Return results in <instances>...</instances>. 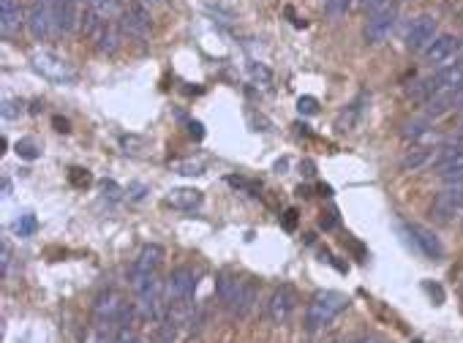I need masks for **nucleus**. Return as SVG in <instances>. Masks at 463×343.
<instances>
[{
    "label": "nucleus",
    "instance_id": "obj_10",
    "mask_svg": "<svg viewBox=\"0 0 463 343\" xmlns=\"http://www.w3.org/2000/svg\"><path fill=\"white\" fill-rule=\"evenodd\" d=\"M436 41V20L431 14H422L406 30V46L412 52H425L428 46Z\"/></svg>",
    "mask_w": 463,
    "mask_h": 343
},
{
    "label": "nucleus",
    "instance_id": "obj_12",
    "mask_svg": "<svg viewBox=\"0 0 463 343\" xmlns=\"http://www.w3.org/2000/svg\"><path fill=\"white\" fill-rule=\"evenodd\" d=\"M27 30L36 41H46L55 30V20H52V3H36L30 6V17H27Z\"/></svg>",
    "mask_w": 463,
    "mask_h": 343
},
{
    "label": "nucleus",
    "instance_id": "obj_17",
    "mask_svg": "<svg viewBox=\"0 0 463 343\" xmlns=\"http://www.w3.org/2000/svg\"><path fill=\"white\" fill-rule=\"evenodd\" d=\"M167 202L175 210H197V207H202L204 196H202L199 188H172L167 194Z\"/></svg>",
    "mask_w": 463,
    "mask_h": 343
},
{
    "label": "nucleus",
    "instance_id": "obj_45",
    "mask_svg": "<svg viewBox=\"0 0 463 343\" xmlns=\"http://www.w3.org/2000/svg\"><path fill=\"white\" fill-rule=\"evenodd\" d=\"M139 3H145V6H164L167 0H139Z\"/></svg>",
    "mask_w": 463,
    "mask_h": 343
},
{
    "label": "nucleus",
    "instance_id": "obj_46",
    "mask_svg": "<svg viewBox=\"0 0 463 343\" xmlns=\"http://www.w3.org/2000/svg\"><path fill=\"white\" fill-rule=\"evenodd\" d=\"M357 343H382L379 338H374V335H365V338H360Z\"/></svg>",
    "mask_w": 463,
    "mask_h": 343
},
{
    "label": "nucleus",
    "instance_id": "obj_50",
    "mask_svg": "<svg viewBox=\"0 0 463 343\" xmlns=\"http://www.w3.org/2000/svg\"><path fill=\"white\" fill-rule=\"evenodd\" d=\"M458 137H461V139H463V128H461V134H458Z\"/></svg>",
    "mask_w": 463,
    "mask_h": 343
},
{
    "label": "nucleus",
    "instance_id": "obj_16",
    "mask_svg": "<svg viewBox=\"0 0 463 343\" xmlns=\"http://www.w3.org/2000/svg\"><path fill=\"white\" fill-rule=\"evenodd\" d=\"M412 231V237H415V246L419 248L422 256H428V259H433V262H439L441 256H444V248H441L439 237L431 231L428 227H419V224H412L409 227Z\"/></svg>",
    "mask_w": 463,
    "mask_h": 343
},
{
    "label": "nucleus",
    "instance_id": "obj_36",
    "mask_svg": "<svg viewBox=\"0 0 463 343\" xmlns=\"http://www.w3.org/2000/svg\"><path fill=\"white\" fill-rule=\"evenodd\" d=\"M294 227H297V210H287V213H284V229H287V231H294Z\"/></svg>",
    "mask_w": 463,
    "mask_h": 343
},
{
    "label": "nucleus",
    "instance_id": "obj_4",
    "mask_svg": "<svg viewBox=\"0 0 463 343\" xmlns=\"http://www.w3.org/2000/svg\"><path fill=\"white\" fill-rule=\"evenodd\" d=\"M136 289V297H139V311L148 316V319H164V292H167V286H164V281L158 278V273L150 275V278H145L139 286H133Z\"/></svg>",
    "mask_w": 463,
    "mask_h": 343
},
{
    "label": "nucleus",
    "instance_id": "obj_27",
    "mask_svg": "<svg viewBox=\"0 0 463 343\" xmlns=\"http://www.w3.org/2000/svg\"><path fill=\"white\" fill-rule=\"evenodd\" d=\"M68 183L74 188H88L93 183V175L88 169H82V166H74V169H68Z\"/></svg>",
    "mask_w": 463,
    "mask_h": 343
},
{
    "label": "nucleus",
    "instance_id": "obj_24",
    "mask_svg": "<svg viewBox=\"0 0 463 343\" xmlns=\"http://www.w3.org/2000/svg\"><path fill=\"white\" fill-rule=\"evenodd\" d=\"M436 175L450 185L463 183V161L461 163H447V166H436Z\"/></svg>",
    "mask_w": 463,
    "mask_h": 343
},
{
    "label": "nucleus",
    "instance_id": "obj_37",
    "mask_svg": "<svg viewBox=\"0 0 463 343\" xmlns=\"http://www.w3.org/2000/svg\"><path fill=\"white\" fill-rule=\"evenodd\" d=\"M52 126H55V131H60V134H68V131H71V128H68V120L66 117H60V114L52 117Z\"/></svg>",
    "mask_w": 463,
    "mask_h": 343
},
{
    "label": "nucleus",
    "instance_id": "obj_13",
    "mask_svg": "<svg viewBox=\"0 0 463 343\" xmlns=\"http://www.w3.org/2000/svg\"><path fill=\"white\" fill-rule=\"evenodd\" d=\"M461 52V39L455 36H436V41L425 49V60L431 66H450L455 60V55Z\"/></svg>",
    "mask_w": 463,
    "mask_h": 343
},
{
    "label": "nucleus",
    "instance_id": "obj_44",
    "mask_svg": "<svg viewBox=\"0 0 463 343\" xmlns=\"http://www.w3.org/2000/svg\"><path fill=\"white\" fill-rule=\"evenodd\" d=\"M287 14L289 17H294V11H292V8H287ZM294 25H297V27H306V20H294Z\"/></svg>",
    "mask_w": 463,
    "mask_h": 343
},
{
    "label": "nucleus",
    "instance_id": "obj_28",
    "mask_svg": "<svg viewBox=\"0 0 463 343\" xmlns=\"http://www.w3.org/2000/svg\"><path fill=\"white\" fill-rule=\"evenodd\" d=\"M349 8H352V0H325V11H327V17H332V20L346 17Z\"/></svg>",
    "mask_w": 463,
    "mask_h": 343
},
{
    "label": "nucleus",
    "instance_id": "obj_38",
    "mask_svg": "<svg viewBox=\"0 0 463 343\" xmlns=\"http://www.w3.org/2000/svg\"><path fill=\"white\" fill-rule=\"evenodd\" d=\"M390 6V0H365V8L374 14V11H382V8H387Z\"/></svg>",
    "mask_w": 463,
    "mask_h": 343
},
{
    "label": "nucleus",
    "instance_id": "obj_22",
    "mask_svg": "<svg viewBox=\"0 0 463 343\" xmlns=\"http://www.w3.org/2000/svg\"><path fill=\"white\" fill-rule=\"evenodd\" d=\"M428 134H431V120L428 117H419V120H412V123L403 126V137L412 139V142L428 137Z\"/></svg>",
    "mask_w": 463,
    "mask_h": 343
},
{
    "label": "nucleus",
    "instance_id": "obj_9",
    "mask_svg": "<svg viewBox=\"0 0 463 343\" xmlns=\"http://www.w3.org/2000/svg\"><path fill=\"white\" fill-rule=\"evenodd\" d=\"M431 213L441 218V221H450V218H458L463 215V183H455L450 188H444L436 194L433 205H431Z\"/></svg>",
    "mask_w": 463,
    "mask_h": 343
},
{
    "label": "nucleus",
    "instance_id": "obj_26",
    "mask_svg": "<svg viewBox=\"0 0 463 343\" xmlns=\"http://www.w3.org/2000/svg\"><path fill=\"white\" fill-rule=\"evenodd\" d=\"M17 156L25 161H36L41 156V147H39L33 139H20V142H17Z\"/></svg>",
    "mask_w": 463,
    "mask_h": 343
},
{
    "label": "nucleus",
    "instance_id": "obj_34",
    "mask_svg": "<svg viewBox=\"0 0 463 343\" xmlns=\"http://www.w3.org/2000/svg\"><path fill=\"white\" fill-rule=\"evenodd\" d=\"M8 264H11V246L3 240V246H0V273L8 275Z\"/></svg>",
    "mask_w": 463,
    "mask_h": 343
},
{
    "label": "nucleus",
    "instance_id": "obj_39",
    "mask_svg": "<svg viewBox=\"0 0 463 343\" xmlns=\"http://www.w3.org/2000/svg\"><path fill=\"white\" fill-rule=\"evenodd\" d=\"M319 224H322V229H335V227H338V218H335V213H327V215H325Z\"/></svg>",
    "mask_w": 463,
    "mask_h": 343
},
{
    "label": "nucleus",
    "instance_id": "obj_29",
    "mask_svg": "<svg viewBox=\"0 0 463 343\" xmlns=\"http://www.w3.org/2000/svg\"><path fill=\"white\" fill-rule=\"evenodd\" d=\"M22 107H25L22 101H17V98H6L0 112H3V117H6V120H14V117H20V114L25 112Z\"/></svg>",
    "mask_w": 463,
    "mask_h": 343
},
{
    "label": "nucleus",
    "instance_id": "obj_25",
    "mask_svg": "<svg viewBox=\"0 0 463 343\" xmlns=\"http://www.w3.org/2000/svg\"><path fill=\"white\" fill-rule=\"evenodd\" d=\"M88 3L101 20H112L117 14V6H120V0H88Z\"/></svg>",
    "mask_w": 463,
    "mask_h": 343
},
{
    "label": "nucleus",
    "instance_id": "obj_3",
    "mask_svg": "<svg viewBox=\"0 0 463 343\" xmlns=\"http://www.w3.org/2000/svg\"><path fill=\"white\" fill-rule=\"evenodd\" d=\"M30 66L52 85H77V79H79V71L74 69L66 58H60L49 49H36L30 55Z\"/></svg>",
    "mask_w": 463,
    "mask_h": 343
},
{
    "label": "nucleus",
    "instance_id": "obj_6",
    "mask_svg": "<svg viewBox=\"0 0 463 343\" xmlns=\"http://www.w3.org/2000/svg\"><path fill=\"white\" fill-rule=\"evenodd\" d=\"M194 292H197V275L191 267H175L169 278H167V297L172 305L188 308L194 302Z\"/></svg>",
    "mask_w": 463,
    "mask_h": 343
},
{
    "label": "nucleus",
    "instance_id": "obj_11",
    "mask_svg": "<svg viewBox=\"0 0 463 343\" xmlns=\"http://www.w3.org/2000/svg\"><path fill=\"white\" fill-rule=\"evenodd\" d=\"M294 308H297V292L292 286H278L270 295V300H267V314H270V319L275 324L289 321V316L294 314Z\"/></svg>",
    "mask_w": 463,
    "mask_h": 343
},
{
    "label": "nucleus",
    "instance_id": "obj_20",
    "mask_svg": "<svg viewBox=\"0 0 463 343\" xmlns=\"http://www.w3.org/2000/svg\"><path fill=\"white\" fill-rule=\"evenodd\" d=\"M169 169L177 172V175H185V177H199L204 175V161L199 159H177L169 163Z\"/></svg>",
    "mask_w": 463,
    "mask_h": 343
},
{
    "label": "nucleus",
    "instance_id": "obj_8",
    "mask_svg": "<svg viewBox=\"0 0 463 343\" xmlns=\"http://www.w3.org/2000/svg\"><path fill=\"white\" fill-rule=\"evenodd\" d=\"M396 6H387V8H382V11H374L371 17H368V22H365V30H363V36H365V41L368 44H382V41H387L390 39V33H393V27H396Z\"/></svg>",
    "mask_w": 463,
    "mask_h": 343
},
{
    "label": "nucleus",
    "instance_id": "obj_32",
    "mask_svg": "<svg viewBox=\"0 0 463 343\" xmlns=\"http://www.w3.org/2000/svg\"><path fill=\"white\" fill-rule=\"evenodd\" d=\"M297 112L300 114H316L319 112V101H316L313 95H303V98L297 101Z\"/></svg>",
    "mask_w": 463,
    "mask_h": 343
},
{
    "label": "nucleus",
    "instance_id": "obj_30",
    "mask_svg": "<svg viewBox=\"0 0 463 343\" xmlns=\"http://www.w3.org/2000/svg\"><path fill=\"white\" fill-rule=\"evenodd\" d=\"M248 74H251V79L259 82V85H270V79H273L270 69H265L262 63H251V66H248Z\"/></svg>",
    "mask_w": 463,
    "mask_h": 343
},
{
    "label": "nucleus",
    "instance_id": "obj_21",
    "mask_svg": "<svg viewBox=\"0 0 463 343\" xmlns=\"http://www.w3.org/2000/svg\"><path fill=\"white\" fill-rule=\"evenodd\" d=\"M96 44H98V49H101L104 55H115V52H117L120 41H117V33H115V27H112L110 22H107V27L101 30V36L96 39Z\"/></svg>",
    "mask_w": 463,
    "mask_h": 343
},
{
    "label": "nucleus",
    "instance_id": "obj_15",
    "mask_svg": "<svg viewBox=\"0 0 463 343\" xmlns=\"http://www.w3.org/2000/svg\"><path fill=\"white\" fill-rule=\"evenodd\" d=\"M243 281L240 275H232V273H219L216 275V295L219 300L232 311L237 305V297H240V289H243Z\"/></svg>",
    "mask_w": 463,
    "mask_h": 343
},
{
    "label": "nucleus",
    "instance_id": "obj_49",
    "mask_svg": "<svg viewBox=\"0 0 463 343\" xmlns=\"http://www.w3.org/2000/svg\"><path fill=\"white\" fill-rule=\"evenodd\" d=\"M27 3H30V6H36V3H44V0H27Z\"/></svg>",
    "mask_w": 463,
    "mask_h": 343
},
{
    "label": "nucleus",
    "instance_id": "obj_43",
    "mask_svg": "<svg viewBox=\"0 0 463 343\" xmlns=\"http://www.w3.org/2000/svg\"><path fill=\"white\" fill-rule=\"evenodd\" d=\"M3 196H11V180L3 177Z\"/></svg>",
    "mask_w": 463,
    "mask_h": 343
},
{
    "label": "nucleus",
    "instance_id": "obj_19",
    "mask_svg": "<svg viewBox=\"0 0 463 343\" xmlns=\"http://www.w3.org/2000/svg\"><path fill=\"white\" fill-rule=\"evenodd\" d=\"M22 8H11V11H0V33L6 36V39H14V36H20V30H22Z\"/></svg>",
    "mask_w": 463,
    "mask_h": 343
},
{
    "label": "nucleus",
    "instance_id": "obj_18",
    "mask_svg": "<svg viewBox=\"0 0 463 343\" xmlns=\"http://www.w3.org/2000/svg\"><path fill=\"white\" fill-rule=\"evenodd\" d=\"M433 150L431 147H412V150H406V156L400 159V169L403 172H417L422 166H428V163H433Z\"/></svg>",
    "mask_w": 463,
    "mask_h": 343
},
{
    "label": "nucleus",
    "instance_id": "obj_23",
    "mask_svg": "<svg viewBox=\"0 0 463 343\" xmlns=\"http://www.w3.org/2000/svg\"><path fill=\"white\" fill-rule=\"evenodd\" d=\"M14 231H17L20 237H33V234L39 231V218H36L33 213H25V215H20V218L14 221Z\"/></svg>",
    "mask_w": 463,
    "mask_h": 343
},
{
    "label": "nucleus",
    "instance_id": "obj_35",
    "mask_svg": "<svg viewBox=\"0 0 463 343\" xmlns=\"http://www.w3.org/2000/svg\"><path fill=\"white\" fill-rule=\"evenodd\" d=\"M126 194H129V199L139 202V199H145V194H148V185H145V183H129Z\"/></svg>",
    "mask_w": 463,
    "mask_h": 343
},
{
    "label": "nucleus",
    "instance_id": "obj_40",
    "mask_svg": "<svg viewBox=\"0 0 463 343\" xmlns=\"http://www.w3.org/2000/svg\"><path fill=\"white\" fill-rule=\"evenodd\" d=\"M300 169H303V175H306V177H313V175H316L313 161H303V163H300Z\"/></svg>",
    "mask_w": 463,
    "mask_h": 343
},
{
    "label": "nucleus",
    "instance_id": "obj_41",
    "mask_svg": "<svg viewBox=\"0 0 463 343\" xmlns=\"http://www.w3.org/2000/svg\"><path fill=\"white\" fill-rule=\"evenodd\" d=\"M188 131H191V137H197V139L204 137V131H202V123H188Z\"/></svg>",
    "mask_w": 463,
    "mask_h": 343
},
{
    "label": "nucleus",
    "instance_id": "obj_47",
    "mask_svg": "<svg viewBox=\"0 0 463 343\" xmlns=\"http://www.w3.org/2000/svg\"><path fill=\"white\" fill-rule=\"evenodd\" d=\"M319 191H322V196H330V194H332L330 185H319Z\"/></svg>",
    "mask_w": 463,
    "mask_h": 343
},
{
    "label": "nucleus",
    "instance_id": "obj_1",
    "mask_svg": "<svg viewBox=\"0 0 463 343\" xmlns=\"http://www.w3.org/2000/svg\"><path fill=\"white\" fill-rule=\"evenodd\" d=\"M349 300L341 292H332V289H325V292H316L311 297L308 308H306V330L308 332H316L322 327H327L341 311H346Z\"/></svg>",
    "mask_w": 463,
    "mask_h": 343
},
{
    "label": "nucleus",
    "instance_id": "obj_42",
    "mask_svg": "<svg viewBox=\"0 0 463 343\" xmlns=\"http://www.w3.org/2000/svg\"><path fill=\"white\" fill-rule=\"evenodd\" d=\"M0 8H3V11H11V8H20V0H0Z\"/></svg>",
    "mask_w": 463,
    "mask_h": 343
},
{
    "label": "nucleus",
    "instance_id": "obj_31",
    "mask_svg": "<svg viewBox=\"0 0 463 343\" xmlns=\"http://www.w3.org/2000/svg\"><path fill=\"white\" fill-rule=\"evenodd\" d=\"M226 183L232 185V188H240V191H248L251 196H259V185H254L251 180H245V177H226Z\"/></svg>",
    "mask_w": 463,
    "mask_h": 343
},
{
    "label": "nucleus",
    "instance_id": "obj_2",
    "mask_svg": "<svg viewBox=\"0 0 463 343\" xmlns=\"http://www.w3.org/2000/svg\"><path fill=\"white\" fill-rule=\"evenodd\" d=\"M461 85H463V63H450V66L439 69L436 74L419 79L417 85L409 90V95H412L415 101H425V104H428L433 95L455 90V88H461Z\"/></svg>",
    "mask_w": 463,
    "mask_h": 343
},
{
    "label": "nucleus",
    "instance_id": "obj_33",
    "mask_svg": "<svg viewBox=\"0 0 463 343\" xmlns=\"http://www.w3.org/2000/svg\"><path fill=\"white\" fill-rule=\"evenodd\" d=\"M101 191H104V196H110V199H120V196L126 194L115 180H101Z\"/></svg>",
    "mask_w": 463,
    "mask_h": 343
},
{
    "label": "nucleus",
    "instance_id": "obj_5",
    "mask_svg": "<svg viewBox=\"0 0 463 343\" xmlns=\"http://www.w3.org/2000/svg\"><path fill=\"white\" fill-rule=\"evenodd\" d=\"M153 30V17L148 11L145 3H129L123 11H120V33L123 36H131L136 41H145Z\"/></svg>",
    "mask_w": 463,
    "mask_h": 343
},
{
    "label": "nucleus",
    "instance_id": "obj_7",
    "mask_svg": "<svg viewBox=\"0 0 463 343\" xmlns=\"http://www.w3.org/2000/svg\"><path fill=\"white\" fill-rule=\"evenodd\" d=\"M164 246H158V243H148V246H142V251L136 253V259L131 262V270H129V281H131V286H139L145 278H150V275L158 273V267H161V262H164Z\"/></svg>",
    "mask_w": 463,
    "mask_h": 343
},
{
    "label": "nucleus",
    "instance_id": "obj_48",
    "mask_svg": "<svg viewBox=\"0 0 463 343\" xmlns=\"http://www.w3.org/2000/svg\"><path fill=\"white\" fill-rule=\"evenodd\" d=\"M455 109H463V88H461V95H458V107Z\"/></svg>",
    "mask_w": 463,
    "mask_h": 343
},
{
    "label": "nucleus",
    "instance_id": "obj_14",
    "mask_svg": "<svg viewBox=\"0 0 463 343\" xmlns=\"http://www.w3.org/2000/svg\"><path fill=\"white\" fill-rule=\"evenodd\" d=\"M52 20L58 33H74L77 25L82 22L77 0H52Z\"/></svg>",
    "mask_w": 463,
    "mask_h": 343
}]
</instances>
